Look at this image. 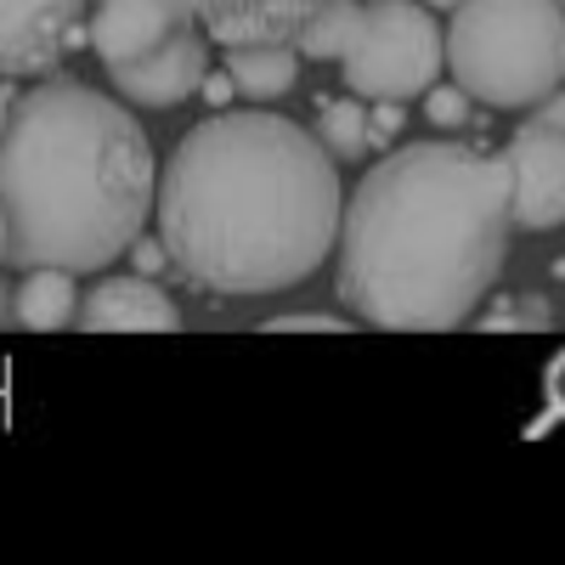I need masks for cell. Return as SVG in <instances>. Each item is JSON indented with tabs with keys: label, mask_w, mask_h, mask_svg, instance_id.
Wrapping results in <instances>:
<instances>
[{
	"label": "cell",
	"mask_w": 565,
	"mask_h": 565,
	"mask_svg": "<svg viewBox=\"0 0 565 565\" xmlns=\"http://www.w3.org/2000/svg\"><path fill=\"white\" fill-rule=\"evenodd\" d=\"M362 7H367V0H317L311 18H306L300 34H295L300 57H311V63L345 57V45H351L356 29H362Z\"/></svg>",
	"instance_id": "cell-14"
},
{
	"label": "cell",
	"mask_w": 565,
	"mask_h": 565,
	"mask_svg": "<svg viewBox=\"0 0 565 565\" xmlns=\"http://www.w3.org/2000/svg\"><path fill=\"white\" fill-rule=\"evenodd\" d=\"M108 79L136 108H175V103L193 97V90H204V79H210V34L199 23H181L175 34H164L153 45V52L108 63Z\"/></svg>",
	"instance_id": "cell-8"
},
{
	"label": "cell",
	"mask_w": 565,
	"mask_h": 565,
	"mask_svg": "<svg viewBox=\"0 0 565 565\" xmlns=\"http://www.w3.org/2000/svg\"><path fill=\"white\" fill-rule=\"evenodd\" d=\"M447 68L487 108H537L565 85V7L458 0L447 23Z\"/></svg>",
	"instance_id": "cell-4"
},
{
	"label": "cell",
	"mask_w": 565,
	"mask_h": 565,
	"mask_svg": "<svg viewBox=\"0 0 565 565\" xmlns=\"http://www.w3.org/2000/svg\"><path fill=\"white\" fill-rule=\"evenodd\" d=\"M514 232H554L565 226V130L526 119L503 141Z\"/></svg>",
	"instance_id": "cell-7"
},
{
	"label": "cell",
	"mask_w": 565,
	"mask_h": 565,
	"mask_svg": "<svg viewBox=\"0 0 565 565\" xmlns=\"http://www.w3.org/2000/svg\"><path fill=\"white\" fill-rule=\"evenodd\" d=\"M266 328H271V334H345L351 317H334V311H282Z\"/></svg>",
	"instance_id": "cell-18"
},
{
	"label": "cell",
	"mask_w": 565,
	"mask_h": 565,
	"mask_svg": "<svg viewBox=\"0 0 565 565\" xmlns=\"http://www.w3.org/2000/svg\"><path fill=\"white\" fill-rule=\"evenodd\" d=\"M317 136H322V148L334 153L340 164H356V159L373 148L367 103H362V97H345V103H322V108H317Z\"/></svg>",
	"instance_id": "cell-15"
},
{
	"label": "cell",
	"mask_w": 565,
	"mask_h": 565,
	"mask_svg": "<svg viewBox=\"0 0 565 565\" xmlns=\"http://www.w3.org/2000/svg\"><path fill=\"white\" fill-rule=\"evenodd\" d=\"M130 260H136V271H141V277H164V271H175V260H170V244H164V238H136V244H130Z\"/></svg>",
	"instance_id": "cell-19"
},
{
	"label": "cell",
	"mask_w": 565,
	"mask_h": 565,
	"mask_svg": "<svg viewBox=\"0 0 565 565\" xmlns=\"http://www.w3.org/2000/svg\"><path fill=\"white\" fill-rule=\"evenodd\" d=\"M559 7H565V0H559Z\"/></svg>",
	"instance_id": "cell-27"
},
{
	"label": "cell",
	"mask_w": 565,
	"mask_h": 565,
	"mask_svg": "<svg viewBox=\"0 0 565 565\" xmlns=\"http://www.w3.org/2000/svg\"><path fill=\"white\" fill-rule=\"evenodd\" d=\"M532 119H537V125H554V130H565V85H559V90H548V97L532 108Z\"/></svg>",
	"instance_id": "cell-21"
},
{
	"label": "cell",
	"mask_w": 565,
	"mask_h": 565,
	"mask_svg": "<svg viewBox=\"0 0 565 565\" xmlns=\"http://www.w3.org/2000/svg\"><path fill=\"white\" fill-rule=\"evenodd\" d=\"M181 23L186 18L153 7V0H90V52L103 63H125V57L153 52Z\"/></svg>",
	"instance_id": "cell-11"
},
{
	"label": "cell",
	"mask_w": 565,
	"mask_h": 565,
	"mask_svg": "<svg viewBox=\"0 0 565 565\" xmlns=\"http://www.w3.org/2000/svg\"><path fill=\"white\" fill-rule=\"evenodd\" d=\"M7 322H12V289L0 282V328H7Z\"/></svg>",
	"instance_id": "cell-25"
},
{
	"label": "cell",
	"mask_w": 565,
	"mask_h": 565,
	"mask_svg": "<svg viewBox=\"0 0 565 565\" xmlns=\"http://www.w3.org/2000/svg\"><path fill=\"white\" fill-rule=\"evenodd\" d=\"M68 266H29L23 282L12 289V322L29 328V334H52V328L79 322V289H74Z\"/></svg>",
	"instance_id": "cell-12"
},
{
	"label": "cell",
	"mask_w": 565,
	"mask_h": 565,
	"mask_svg": "<svg viewBox=\"0 0 565 565\" xmlns=\"http://www.w3.org/2000/svg\"><path fill=\"white\" fill-rule=\"evenodd\" d=\"M514 193L503 153L407 141L345 199L334 295L356 322L396 334L463 328L509 260Z\"/></svg>",
	"instance_id": "cell-2"
},
{
	"label": "cell",
	"mask_w": 565,
	"mask_h": 565,
	"mask_svg": "<svg viewBox=\"0 0 565 565\" xmlns=\"http://www.w3.org/2000/svg\"><path fill=\"white\" fill-rule=\"evenodd\" d=\"M0 204L12 266L103 271L159 204L153 141L114 97L52 74L23 90L0 136Z\"/></svg>",
	"instance_id": "cell-3"
},
{
	"label": "cell",
	"mask_w": 565,
	"mask_h": 565,
	"mask_svg": "<svg viewBox=\"0 0 565 565\" xmlns=\"http://www.w3.org/2000/svg\"><path fill=\"white\" fill-rule=\"evenodd\" d=\"M0 266H12V221H7V204H0Z\"/></svg>",
	"instance_id": "cell-23"
},
{
	"label": "cell",
	"mask_w": 565,
	"mask_h": 565,
	"mask_svg": "<svg viewBox=\"0 0 565 565\" xmlns=\"http://www.w3.org/2000/svg\"><path fill=\"white\" fill-rule=\"evenodd\" d=\"M226 90H238V85H232V74H221V79H204V97H210V103H226Z\"/></svg>",
	"instance_id": "cell-24"
},
{
	"label": "cell",
	"mask_w": 565,
	"mask_h": 565,
	"mask_svg": "<svg viewBox=\"0 0 565 565\" xmlns=\"http://www.w3.org/2000/svg\"><path fill=\"white\" fill-rule=\"evenodd\" d=\"M476 322L481 328H548L554 311H548V295H521V300H498V311H481Z\"/></svg>",
	"instance_id": "cell-16"
},
{
	"label": "cell",
	"mask_w": 565,
	"mask_h": 565,
	"mask_svg": "<svg viewBox=\"0 0 565 565\" xmlns=\"http://www.w3.org/2000/svg\"><path fill=\"white\" fill-rule=\"evenodd\" d=\"M424 7H441V12H452V7H458V0H424Z\"/></svg>",
	"instance_id": "cell-26"
},
{
	"label": "cell",
	"mask_w": 565,
	"mask_h": 565,
	"mask_svg": "<svg viewBox=\"0 0 565 565\" xmlns=\"http://www.w3.org/2000/svg\"><path fill=\"white\" fill-rule=\"evenodd\" d=\"M12 108H18V97H12V74H0V136H7V125H12Z\"/></svg>",
	"instance_id": "cell-22"
},
{
	"label": "cell",
	"mask_w": 565,
	"mask_h": 565,
	"mask_svg": "<svg viewBox=\"0 0 565 565\" xmlns=\"http://www.w3.org/2000/svg\"><path fill=\"white\" fill-rule=\"evenodd\" d=\"M90 0H0V74H52L90 40Z\"/></svg>",
	"instance_id": "cell-6"
},
{
	"label": "cell",
	"mask_w": 565,
	"mask_h": 565,
	"mask_svg": "<svg viewBox=\"0 0 565 565\" xmlns=\"http://www.w3.org/2000/svg\"><path fill=\"white\" fill-rule=\"evenodd\" d=\"M153 7L199 23L215 45H260L295 40L317 0H153Z\"/></svg>",
	"instance_id": "cell-9"
},
{
	"label": "cell",
	"mask_w": 565,
	"mask_h": 565,
	"mask_svg": "<svg viewBox=\"0 0 565 565\" xmlns=\"http://www.w3.org/2000/svg\"><path fill=\"white\" fill-rule=\"evenodd\" d=\"M226 74L232 85L255 103L289 97L300 79V45L295 40H260V45H226Z\"/></svg>",
	"instance_id": "cell-13"
},
{
	"label": "cell",
	"mask_w": 565,
	"mask_h": 565,
	"mask_svg": "<svg viewBox=\"0 0 565 565\" xmlns=\"http://www.w3.org/2000/svg\"><path fill=\"white\" fill-rule=\"evenodd\" d=\"M153 215L186 289L266 300L300 289L334 255L345 221L340 159L282 114L226 108L175 141Z\"/></svg>",
	"instance_id": "cell-1"
},
{
	"label": "cell",
	"mask_w": 565,
	"mask_h": 565,
	"mask_svg": "<svg viewBox=\"0 0 565 565\" xmlns=\"http://www.w3.org/2000/svg\"><path fill=\"white\" fill-rule=\"evenodd\" d=\"M424 0H367L362 29L345 45V85L362 103H413L447 68V29Z\"/></svg>",
	"instance_id": "cell-5"
},
{
	"label": "cell",
	"mask_w": 565,
	"mask_h": 565,
	"mask_svg": "<svg viewBox=\"0 0 565 565\" xmlns=\"http://www.w3.org/2000/svg\"><path fill=\"white\" fill-rule=\"evenodd\" d=\"M79 328L85 334H175L181 306L159 289V277H103L79 300Z\"/></svg>",
	"instance_id": "cell-10"
},
{
	"label": "cell",
	"mask_w": 565,
	"mask_h": 565,
	"mask_svg": "<svg viewBox=\"0 0 565 565\" xmlns=\"http://www.w3.org/2000/svg\"><path fill=\"white\" fill-rule=\"evenodd\" d=\"M367 125H373V148L396 141V130H402V103H373V108H367Z\"/></svg>",
	"instance_id": "cell-20"
},
{
	"label": "cell",
	"mask_w": 565,
	"mask_h": 565,
	"mask_svg": "<svg viewBox=\"0 0 565 565\" xmlns=\"http://www.w3.org/2000/svg\"><path fill=\"white\" fill-rule=\"evenodd\" d=\"M469 103H476V97H469V90L452 79V85H430V90H424V114H430V125H441V130H452V125H476V114H469Z\"/></svg>",
	"instance_id": "cell-17"
}]
</instances>
